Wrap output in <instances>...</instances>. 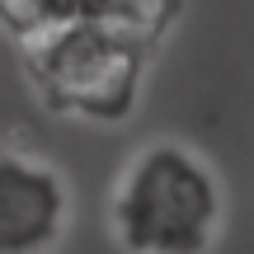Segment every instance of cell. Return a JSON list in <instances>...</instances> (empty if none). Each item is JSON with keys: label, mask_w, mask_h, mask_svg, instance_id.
I'll return each instance as SVG.
<instances>
[{"label": "cell", "mask_w": 254, "mask_h": 254, "mask_svg": "<svg viewBox=\"0 0 254 254\" xmlns=\"http://www.w3.org/2000/svg\"><path fill=\"white\" fill-rule=\"evenodd\" d=\"M109 226L127 254H207L221 231L217 174L179 141L141 146L118 174Z\"/></svg>", "instance_id": "obj_1"}, {"label": "cell", "mask_w": 254, "mask_h": 254, "mask_svg": "<svg viewBox=\"0 0 254 254\" xmlns=\"http://www.w3.org/2000/svg\"><path fill=\"white\" fill-rule=\"evenodd\" d=\"M19 47L38 99L57 113L123 123L141 99L146 43L136 33L109 24H52Z\"/></svg>", "instance_id": "obj_2"}, {"label": "cell", "mask_w": 254, "mask_h": 254, "mask_svg": "<svg viewBox=\"0 0 254 254\" xmlns=\"http://www.w3.org/2000/svg\"><path fill=\"white\" fill-rule=\"evenodd\" d=\"M66 221V189L52 165L24 151L0 155V254H47Z\"/></svg>", "instance_id": "obj_3"}, {"label": "cell", "mask_w": 254, "mask_h": 254, "mask_svg": "<svg viewBox=\"0 0 254 254\" xmlns=\"http://www.w3.org/2000/svg\"><path fill=\"white\" fill-rule=\"evenodd\" d=\"M33 14H38L33 33H43L52 24H109V28H123V33H136L141 43H151L174 19V0H38Z\"/></svg>", "instance_id": "obj_4"}, {"label": "cell", "mask_w": 254, "mask_h": 254, "mask_svg": "<svg viewBox=\"0 0 254 254\" xmlns=\"http://www.w3.org/2000/svg\"><path fill=\"white\" fill-rule=\"evenodd\" d=\"M33 9H38V0H0V14H5L9 33H14L19 43L38 28V14H33Z\"/></svg>", "instance_id": "obj_5"}]
</instances>
